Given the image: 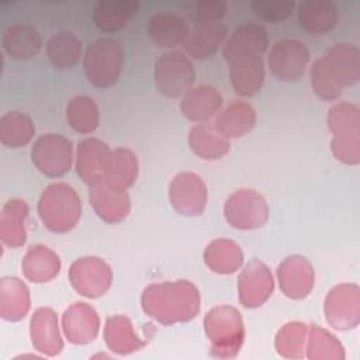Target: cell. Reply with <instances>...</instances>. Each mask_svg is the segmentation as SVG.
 Segmentation results:
<instances>
[{
	"label": "cell",
	"mask_w": 360,
	"mask_h": 360,
	"mask_svg": "<svg viewBox=\"0 0 360 360\" xmlns=\"http://www.w3.org/2000/svg\"><path fill=\"white\" fill-rule=\"evenodd\" d=\"M142 311L162 325L194 319L201 307L198 288L188 280L152 283L142 291Z\"/></svg>",
	"instance_id": "cell-1"
},
{
	"label": "cell",
	"mask_w": 360,
	"mask_h": 360,
	"mask_svg": "<svg viewBox=\"0 0 360 360\" xmlns=\"http://www.w3.org/2000/svg\"><path fill=\"white\" fill-rule=\"evenodd\" d=\"M204 332L210 342L211 356L233 359L245 342L242 314L232 305H217L204 316Z\"/></svg>",
	"instance_id": "cell-2"
},
{
	"label": "cell",
	"mask_w": 360,
	"mask_h": 360,
	"mask_svg": "<svg viewBox=\"0 0 360 360\" xmlns=\"http://www.w3.org/2000/svg\"><path fill=\"white\" fill-rule=\"evenodd\" d=\"M38 215L42 225L53 233L72 231L82 215V201L66 183H52L39 195Z\"/></svg>",
	"instance_id": "cell-3"
},
{
	"label": "cell",
	"mask_w": 360,
	"mask_h": 360,
	"mask_svg": "<svg viewBox=\"0 0 360 360\" xmlns=\"http://www.w3.org/2000/svg\"><path fill=\"white\" fill-rule=\"evenodd\" d=\"M333 156L350 166L360 163V110L352 103H338L328 112Z\"/></svg>",
	"instance_id": "cell-4"
},
{
	"label": "cell",
	"mask_w": 360,
	"mask_h": 360,
	"mask_svg": "<svg viewBox=\"0 0 360 360\" xmlns=\"http://www.w3.org/2000/svg\"><path fill=\"white\" fill-rule=\"evenodd\" d=\"M124 49L112 38H98L87 45L83 55V69L89 83L107 89L117 83L124 68Z\"/></svg>",
	"instance_id": "cell-5"
},
{
	"label": "cell",
	"mask_w": 360,
	"mask_h": 360,
	"mask_svg": "<svg viewBox=\"0 0 360 360\" xmlns=\"http://www.w3.org/2000/svg\"><path fill=\"white\" fill-rule=\"evenodd\" d=\"M155 86L167 98L183 97L195 80V69L188 56L179 51L162 53L153 69Z\"/></svg>",
	"instance_id": "cell-6"
},
{
	"label": "cell",
	"mask_w": 360,
	"mask_h": 360,
	"mask_svg": "<svg viewBox=\"0 0 360 360\" xmlns=\"http://www.w3.org/2000/svg\"><path fill=\"white\" fill-rule=\"evenodd\" d=\"M73 159V143L60 134L39 135L31 146V160L46 177L56 179L69 173Z\"/></svg>",
	"instance_id": "cell-7"
},
{
	"label": "cell",
	"mask_w": 360,
	"mask_h": 360,
	"mask_svg": "<svg viewBox=\"0 0 360 360\" xmlns=\"http://www.w3.org/2000/svg\"><path fill=\"white\" fill-rule=\"evenodd\" d=\"M269 204L264 197L252 188H239L233 191L224 204V217L226 222L240 231L262 228L269 219Z\"/></svg>",
	"instance_id": "cell-8"
},
{
	"label": "cell",
	"mask_w": 360,
	"mask_h": 360,
	"mask_svg": "<svg viewBox=\"0 0 360 360\" xmlns=\"http://www.w3.org/2000/svg\"><path fill=\"white\" fill-rule=\"evenodd\" d=\"M69 281L73 290L86 298L104 295L112 284V270L98 256H83L69 267Z\"/></svg>",
	"instance_id": "cell-9"
},
{
	"label": "cell",
	"mask_w": 360,
	"mask_h": 360,
	"mask_svg": "<svg viewBox=\"0 0 360 360\" xmlns=\"http://www.w3.org/2000/svg\"><path fill=\"white\" fill-rule=\"evenodd\" d=\"M323 314L332 328L354 329L360 322V287L354 283H340L332 287L323 301Z\"/></svg>",
	"instance_id": "cell-10"
},
{
	"label": "cell",
	"mask_w": 360,
	"mask_h": 360,
	"mask_svg": "<svg viewBox=\"0 0 360 360\" xmlns=\"http://www.w3.org/2000/svg\"><path fill=\"white\" fill-rule=\"evenodd\" d=\"M309 62L307 45L298 39L284 38L273 44L267 65L274 77L281 82H297L305 73Z\"/></svg>",
	"instance_id": "cell-11"
},
{
	"label": "cell",
	"mask_w": 360,
	"mask_h": 360,
	"mask_svg": "<svg viewBox=\"0 0 360 360\" xmlns=\"http://www.w3.org/2000/svg\"><path fill=\"white\" fill-rule=\"evenodd\" d=\"M172 207L184 217L201 215L207 207L208 193L202 179L193 172H181L169 184Z\"/></svg>",
	"instance_id": "cell-12"
},
{
	"label": "cell",
	"mask_w": 360,
	"mask_h": 360,
	"mask_svg": "<svg viewBox=\"0 0 360 360\" xmlns=\"http://www.w3.org/2000/svg\"><path fill=\"white\" fill-rule=\"evenodd\" d=\"M273 291L274 277L267 264L257 259L250 260L238 278L239 302L248 309H255L262 307Z\"/></svg>",
	"instance_id": "cell-13"
},
{
	"label": "cell",
	"mask_w": 360,
	"mask_h": 360,
	"mask_svg": "<svg viewBox=\"0 0 360 360\" xmlns=\"http://www.w3.org/2000/svg\"><path fill=\"white\" fill-rule=\"evenodd\" d=\"M281 292L291 300H302L309 295L315 284V270L302 255L287 256L276 270Z\"/></svg>",
	"instance_id": "cell-14"
},
{
	"label": "cell",
	"mask_w": 360,
	"mask_h": 360,
	"mask_svg": "<svg viewBox=\"0 0 360 360\" xmlns=\"http://www.w3.org/2000/svg\"><path fill=\"white\" fill-rule=\"evenodd\" d=\"M269 46V35L263 25L243 22L238 25L222 48L224 59L231 63L242 58H262Z\"/></svg>",
	"instance_id": "cell-15"
},
{
	"label": "cell",
	"mask_w": 360,
	"mask_h": 360,
	"mask_svg": "<svg viewBox=\"0 0 360 360\" xmlns=\"http://www.w3.org/2000/svg\"><path fill=\"white\" fill-rule=\"evenodd\" d=\"M110 153V146L97 138H86L77 143L75 169L83 183L91 186L104 181Z\"/></svg>",
	"instance_id": "cell-16"
},
{
	"label": "cell",
	"mask_w": 360,
	"mask_h": 360,
	"mask_svg": "<svg viewBox=\"0 0 360 360\" xmlns=\"http://www.w3.org/2000/svg\"><path fill=\"white\" fill-rule=\"evenodd\" d=\"M62 330L72 345H87L100 332L97 311L86 302H73L62 315Z\"/></svg>",
	"instance_id": "cell-17"
},
{
	"label": "cell",
	"mask_w": 360,
	"mask_h": 360,
	"mask_svg": "<svg viewBox=\"0 0 360 360\" xmlns=\"http://www.w3.org/2000/svg\"><path fill=\"white\" fill-rule=\"evenodd\" d=\"M321 58L329 75L340 89L353 86L359 82L360 51L356 45L347 42L335 44Z\"/></svg>",
	"instance_id": "cell-18"
},
{
	"label": "cell",
	"mask_w": 360,
	"mask_h": 360,
	"mask_svg": "<svg viewBox=\"0 0 360 360\" xmlns=\"http://www.w3.org/2000/svg\"><path fill=\"white\" fill-rule=\"evenodd\" d=\"M89 201L96 215L107 224L122 222L131 211L128 193L115 190L105 181L89 186Z\"/></svg>",
	"instance_id": "cell-19"
},
{
	"label": "cell",
	"mask_w": 360,
	"mask_h": 360,
	"mask_svg": "<svg viewBox=\"0 0 360 360\" xmlns=\"http://www.w3.org/2000/svg\"><path fill=\"white\" fill-rule=\"evenodd\" d=\"M30 338L34 349L44 356L55 357L62 352L58 315L52 308L42 307L34 311L30 319Z\"/></svg>",
	"instance_id": "cell-20"
},
{
	"label": "cell",
	"mask_w": 360,
	"mask_h": 360,
	"mask_svg": "<svg viewBox=\"0 0 360 360\" xmlns=\"http://www.w3.org/2000/svg\"><path fill=\"white\" fill-rule=\"evenodd\" d=\"M221 93L210 84H198L184 93L180 101L181 114L191 122L205 124L222 107Z\"/></svg>",
	"instance_id": "cell-21"
},
{
	"label": "cell",
	"mask_w": 360,
	"mask_h": 360,
	"mask_svg": "<svg viewBox=\"0 0 360 360\" xmlns=\"http://www.w3.org/2000/svg\"><path fill=\"white\" fill-rule=\"evenodd\" d=\"M146 34L158 48H174L187 41L190 24L180 14L158 13L148 21Z\"/></svg>",
	"instance_id": "cell-22"
},
{
	"label": "cell",
	"mask_w": 360,
	"mask_h": 360,
	"mask_svg": "<svg viewBox=\"0 0 360 360\" xmlns=\"http://www.w3.org/2000/svg\"><path fill=\"white\" fill-rule=\"evenodd\" d=\"M60 259L51 248L45 245L31 246L21 262L24 277L35 284H44L53 280L60 271Z\"/></svg>",
	"instance_id": "cell-23"
},
{
	"label": "cell",
	"mask_w": 360,
	"mask_h": 360,
	"mask_svg": "<svg viewBox=\"0 0 360 360\" xmlns=\"http://www.w3.org/2000/svg\"><path fill=\"white\" fill-rule=\"evenodd\" d=\"M28 205L21 198H10L4 202L0 214V239L7 248L17 249L27 242L25 219Z\"/></svg>",
	"instance_id": "cell-24"
},
{
	"label": "cell",
	"mask_w": 360,
	"mask_h": 360,
	"mask_svg": "<svg viewBox=\"0 0 360 360\" xmlns=\"http://www.w3.org/2000/svg\"><path fill=\"white\" fill-rule=\"evenodd\" d=\"M31 308V297L27 284L14 276L0 280V316L7 322L21 321Z\"/></svg>",
	"instance_id": "cell-25"
},
{
	"label": "cell",
	"mask_w": 360,
	"mask_h": 360,
	"mask_svg": "<svg viewBox=\"0 0 360 360\" xmlns=\"http://www.w3.org/2000/svg\"><path fill=\"white\" fill-rule=\"evenodd\" d=\"M103 335L107 347L120 356L135 353L146 345L135 332L131 319L121 314L107 318Z\"/></svg>",
	"instance_id": "cell-26"
},
{
	"label": "cell",
	"mask_w": 360,
	"mask_h": 360,
	"mask_svg": "<svg viewBox=\"0 0 360 360\" xmlns=\"http://www.w3.org/2000/svg\"><path fill=\"white\" fill-rule=\"evenodd\" d=\"M297 17L301 28L307 32L322 35L336 27L339 13L330 0H308L298 4Z\"/></svg>",
	"instance_id": "cell-27"
},
{
	"label": "cell",
	"mask_w": 360,
	"mask_h": 360,
	"mask_svg": "<svg viewBox=\"0 0 360 360\" xmlns=\"http://www.w3.org/2000/svg\"><path fill=\"white\" fill-rule=\"evenodd\" d=\"M257 121L255 108L245 101H232L218 112L215 129L226 139L239 138L249 134Z\"/></svg>",
	"instance_id": "cell-28"
},
{
	"label": "cell",
	"mask_w": 360,
	"mask_h": 360,
	"mask_svg": "<svg viewBox=\"0 0 360 360\" xmlns=\"http://www.w3.org/2000/svg\"><path fill=\"white\" fill-rule=\"evenodd\" d=\"M228 28L222 22L194 24L184 42V51L193 59H208L224 44Z\"/></svg>",
	"instance_id": "cell-29"
},
{
	"label": "cell",
	"mask_w": 360,
	"mask_h": 360,
	"mask_svg": "<svg viewBox=\"0 0 360 360\" xmlns=\"http://www.w3.org/2000/svg\"><path fill=\"white\" fill-rule=\"evenodd\" d=\"M4 52L15 60H28L38 55L42 46L39 32L28 24H11L1 37Z\"/></svg>",
	"instance_id": "cell-30"
},
{
	"label": "cell",
	"mask_w": 360,
	"mask_h": 360,
	"mask_svg": "<svg viewBox=\"0 0 360 360\" xmlns=\"http://www.w3.org/2000/svg\"><path fill=\"white\" fill-rule=\"evenodd\" d=\"M264 77L266 69L262 58H242L229 63L231 86L239 96H255L262 89Z\"/></svg>",
	"instance_id": "cell-31"
},
{
	"label": "cell",
	"mask_w": 360,
	"mask_h": 360,
	"mask_svg": "<svg viewBox=\"0 0 360 360\" xmlns=\"http://www.w3.org/2000/svg\"><path fill=\"white\" fill-rule=\"evenodd\" d=\"M138 8L135 0H103L93 8V22L101 32H115L128 24Z\"/></svg>",
	"instance_id": "cell-32"
},
{
	"label": "cell",
	"mask_w": 360,
	"mask_h": 360,
	"mask_svg": "<svg viewBox=\"0 0 360 360\" xmlns=\"http://www.w3.org/2000/svg\"><path fill=\"white\" fill-rule=\"evenodd\" d=\"M139 163L136 155L128 148H115L111 150L104 181L120 191H127L138 179Z\"/></svg>",
	"instance_id": "cell-33"
},
{
	"label": "cell",
	"mask_w": 360,
	"mask_h": 360,
	"mask_svg": "<svg viewBox=\"0 0 360 360\" xmlns=\"http://www.w3.org/2000/svg\"><path fill=\"white\" fill-rule=\"evenodd\" d=\"M204 262L214 273L228 276L242 267L243 252L235 240L219 238L207 245L204 250Z\"/></svg>",
	"instance_id": "cell-34"
},
{
	"label": "cell",
	"mask_w": 360,
	"mask_h": 360,
	"mask_svg": "<svg viewBox=\"0 0 360 360\" xmlns=\"http://www.w3.org/2000/svg\"><path fill=\"white\" fill-rule=\"evenodd\" d=\"M190 149L204 160H218L224 158L229 149V139L221 136L215 127L210 124H197L188 132Z\"/></svg>",
	"instance_id": "cell-35"
},
{
	"label": "cell",
	"mask_w": 360,
	"mask_h": 360,
	"mask_svg": "<svg viewBox=\"0 0 360 360\" xmlns=\"http://www.w3.org/2000/svg\"><path fill=\"white\" fill-rule=\"evenodd\" d=\"M51 65L58 70L75 68L83 52L82 41L72 32H59L52 35L45 46Z\"/></svg>",
	"instance_id": "cell-36"
},
{
	"label": "cell",
	"mask_w": 360,
	"mask_h": 360,
	"mask_svg": "<svg viewBox=\"0 0 360 360\" xmlns=\"http://www.w3.org/2000/svg\"><path fill=\"white\" fill-rule=\"evenodd\" d=\"M35 135L31 117L21 111H7L0 118V142L7 148L28 145Z\"/></svg>",
	"instance_id": "cell-37"
},
{
	"label": "cell",
	"mask_w": 360,
	"mask_h": 360,
	"mask_svg": "<svg viewBox=\"0 0 360 360\" xmlns=\"http://www.w3.org/2000/svg\"><path fill=\"white\" fill-rule=\"evenodd\" d=\"M305 357L311 360H343L345 347L340 340L319 325H308Z\"/></svg>",
	"instance_id": "cell-38"
},
{
	"label": "cell",
	"mask_w": 360,
	"mask_h": 360,
	"mask_svg": "<svg viewBox=\"0 0 360 360\" xmlns=\"http://www.w3.org/2000/svg\"><path fill=\"white\" fill-rule=\"evenodd\" d=\"M66 120L70 128L79 134H91L100 124V110L94 98L79 94L66 105Z\"/></svg>",
	"instance_id": "cell-39"
},
{
	"label": "cell",
	"mask_w": 360,
	"mask_h": 360,
	"mask_svg": "<svg viewBox=\"0 0 360 360\" xmlns=\"http://www.w3.org/2000/svg\"><path fill=\"white\" fill-rule=\"evenodd\" d=\"M308 325L300 321L284 323L276 333V352L284 359H302L305 356Z\"/></svg>",
	"instance_id": "cell-40"
},
{
	"label": "cell",
	"mask_w": 360,
	"mask_h": 360,
	"mask_svg": "<svg viewBox=\"0 0 360 360\" xmlns=\"http://www.w3.org/2000/svg\"><path fill=\"white\" fill-rule=\"evenodd\" d=\"M309 82L314 94L322 101H335L342 96V89L329 75L322 58H318L311 65Z\"/></svg>",
	"instance_id": "cell-41"
},
{
	"label": "cell",
	"mask_w": 360,
	"mask_h": 360,
	"mask_svg": "<svg viewBox=\"0 0 360 360\" xmlns=\"http://www.w3.org/2000/svg\"><path fill=\"white\" fill-rule=\"evenodd\" d=\"M250 7L259 18L269 22H281L292 14L295 3L291 0H253Z\"/></svg>",
	"instance_id": "cell-42"
},
{
	"label": "cell",
	"mask_w": 360,
	"mask_h": 360,
	"mask_svg": "<svg viewBox=\"0 0 360 360\" xmlns=\"http://www.w3.org/2000/svg\"><path fill=\"white\" fill-rule=\"evenodd\" d=\"M228 11L226 1H197L187 7V15L194 24L219 22Z\"/></svg>",
	"instance_id": "cell-43"
}]
</instances>
